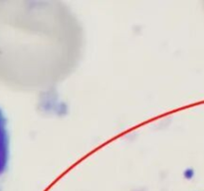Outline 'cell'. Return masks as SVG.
Here are the masks:
<instances>
[{
  "label": "cell",
  "instance_id": "cell-1",
  "mask_svg": "<svg viewBox=\"0 0 204 191\" xmlns=\"http://www.w3.org/2000/svg\"><path fill=\"white\" fill-rule=\"evenodd\" d=\"M9 158V138L6 119L0 111V176L7 168Z\"/></svg>",
  "mask_w": 204,
  "mask_h": 191
}]
</instances>
